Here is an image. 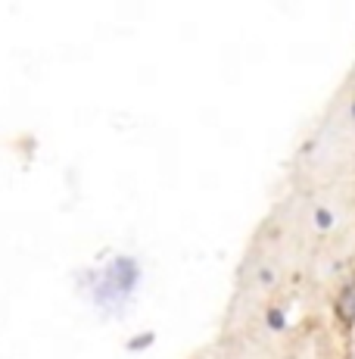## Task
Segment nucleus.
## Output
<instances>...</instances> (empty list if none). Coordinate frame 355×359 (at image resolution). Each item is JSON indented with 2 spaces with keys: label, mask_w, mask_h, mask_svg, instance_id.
<instances>
[{
  "label": "nucleus",
  "mask_w": 355,
  "mask_h": 359,
  "mask_svg": "<svg viewBox=\"0 0 355 359\" xmlns=\"http://www.w3.org/2000/svg\"><path fill=\"white\" fill-rule=\"evenodd\" d=\"M337 316L343 318L346 325L355 322V284H349V288L337 297Z\"/></svg>",
  "instance_id": "nucleus-1"
},
{
  "label": "nucleus",
  "mask_w": 355,
  "mask_h": 359,
  "mask_svg": "<svg viewBox=\"0 0 355 359\" xmlns=\"http://www.w3.org/2000/svg\"><path fill=\"white\" fill-rule=\"evenodd\" d=\"M315 222H318V228H331V212L318 210V212H315Z\"/></svg>",
  "instance_id": "nucleus-2"
},
{
  "label": "nucleus",
  "mask_w": 355,
  "mask_h": 359,
  "mask_svg": "<svg viewBox=\"0 0 355 359\" xmlns=\"http://www.w3.org/2000/svg\"><path fill=\"white\" fill-rule=\"evenodd\" d=\"M271 328H284V316H280V312H271Z\"/></svg>",
  "instance_id": "nucleus-3"
},
{
  "label": "nucleus",
  "mask_w": 355,
  "mask_h": 359,
  "mask_svg": "<svg viewBox=\"0 0 355 359\" xmlns=\"http://www.w3.org/2000/svg\"><path fill=\"white\" fill-rule=\"evenodd\" d=\"M352 112H355V106H352Z\"/></svg>",
  "instance_id": "nucleus-4"
}]
</instances>
